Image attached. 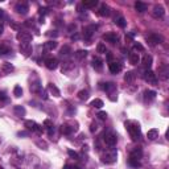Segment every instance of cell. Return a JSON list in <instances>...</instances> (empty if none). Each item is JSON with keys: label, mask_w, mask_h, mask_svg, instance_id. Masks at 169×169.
Returning a JSON list of instances; mask_svg holds the SVG:
<instances>
[{"label": "cell", "mask_w": 169, "mask_h": 169, "mask_svg": "<svg viewBox=\"0 0 169 169\" xmlns=\"http://www.w3.org/2000/svg\"><path fill=\"white\" fill-rule=\"evenodd\" d=\"M124 125H125V130H127L128 134H130L131 139L134 141H136L137 139L140 137V135H141V127H140V124H139L136 120H127L124 123Z\"/></svg>", "instance_id": "1"}, {"label": "cell", "mask_w": 169, "mask_h": 169, "mask_svg": "<svg viewBox=\"0 0 169 169\" xmlns=\"http://www.w3.org/2000/svg\"><path fill=\"white\" fill-rule=\"evenodd\" d=\"M118 158V151L116 149H108L102 155V163L104 164H114Z\"/></svg>", "instance_id": "2"}, {"label": "cell", "mask_w": 169, "mask_h": 169, "mask_svg": "<svg viewBox=\"0 0 169 169\" xmlns=\"http://www.w3.org/2000/svg\"><path fill=\"white\" fill-rule=\"evenodd\" d=\"M78 131V124L77 123H65L61 125V132L64 135H71L73 132H77Z\"/></svg>", "instance_id": "3"}, {"label": "cell", "mask_w": 169, "mask_h": 169, "mask_svg": "<svg viewBox=\"0 0 169 169\" xmlns=\"http://www.w3.org/2000/svg\"><path fill=\"white\" fill-rule=\"evenodd\" d=\"M24 125L26 127V130H29V131H32V132H37V134H41V132H42L41 125H38L35 120H25Z\"/></svg>", "instance_id": "4"}, {"label": "cell", "mask_w": 169, "mask_h": 169, "mask_svg": "<svg viewBox=\"0 0 169 169\" xmlns=\"http://www.w3.org/2000/svg\"><path fill=\"white\" fill-rule=\"evenodd\" d=\"M97 28H98V25H89V26H85L83 28V38L86 40V41H90V38H91V36L94 35V32L97 31Z\"/></svg>", "instance_id": "5"}, {"label": "cell", "mask_w": 169, "mask_h": 169, "mask_svg": "<svg viewBox=\"0 0 169 169\" xmlns=\"http://www.w3.org/2000/svg\"><path fill=\"white\" fill-rule=\"evenodd\" d=\"M143 78H144V81L145 82H148V83H151V85H156L157 83V77H156V74H155L152 70H147L143 74Z\"/></svg>", "instance_id": "6"}, {"label": "cell", "mask_w": 169, "mask_h": 169, "mask_svg": "<svg viewBox=\"0 0 169 169\" xmlns=\"http://www.w3.org/2000/svg\"><path fill=\"white\" fill-rule=\"evenodd\" d=\"M118 141V137L115 134H112V132H107V134L104 135V143L108 145V147H114L115 144H116Z\"/></svg>", "instance_id": "7"}, {"label": "cell", "mask_w": 169, "mask_h": 169, "mask_svg": "<svg viewBox=\"0 0 169 169\" xmlns=\"http://www.w3.org/2000/svg\"><path fill=\"white\" fill-rule=\"evenodd\" d=\"M20 52H21L25 56V57L31 56V53H32V45H31V42H21V44H20Z\"/></svg>", "instance_id": "8"}, {"label": "cell", "mask_w": 169, "mask_h": 169, "mask_svg": "<svg viewBox=\"0 0 169 169\" xmlns=\"http://www.w3.org/2000/svg\"><path fill=\"white\" fill-rule=\"evenodd\" d=\"M15 11L19 13V15H26L29 11V7L26 3H17L15 7Z\"/></svg>", "instance_id": "9"}, {"label": "cell", "mask_w": 169, "mask_h": 169, "mask_svg": "<svg viewBox=\"0 0 169 169\" xmlns=\"http://www.w3.org/2000/svg\"><path fill=\"white\" fill-rule=\"evenodd\" d=\"M16 38L21 42H31L32 41V35L28 32H19L16 35Z\"/></svg>", "instance_id": "10"}, {"label": "cell", "mask_w": 169, "mask_h": 169, "mask_svg": "<svg viewBox=\"0 0 169 169\" xmlns=\"http://www.w3.org/2000/svg\"><path fill=\"white\" fill-rule=\"evenodd\" d=\"M45 66L49 69V70H54V69H57V66H58V59L54 58V57L46 58L45 59Z\"/></svg>", "instance_id": "11"}, {"label": "cell", "mask_w": 169, "mask_h": 169, "mask_svg": "<svg viewBox=\"0 0 169 169\" xmlns=\"http://www.w3.org/2000/svg\"><path fill=\"white\" fill-rule=\"evenodd\" d=\"M152 15H153L155 19H161L165 15V9L163 5H155L153 11H152Z\"/></svg>", "instance_id": "12"}, {"label": "cell", "mask_w": 169, "mask_h": 169, "mask_svg": "<svg viewBox=\"0 0 169 169\" xmlns=\"http://www.w3.org/2000/svg\"><path fill=\"white\" fill-rule=\"evenodd\" d=\"M103 40H106L107 42H111V44H116L118 42V35L116 33H114V32H108V33H106V35H103Z\"/></svg>", "instance_id": "13"}, {"label": "cell", "mask_w": 169, "mask_h": 169, "mask_svg": "<svg viewBox=\"0 0 169 169\" xmlns=\"http://www.w3.org/2000/svg\"><path fill=\"white\" fill-rule=\"evenodd\" d=\"M108 69H110V71L112 74H118V73L122 70V64H119L116 61H111L110 64H108Z\"/></svg>", "instance_id": "14"}, {"label": "cell", "mask_w": 169, "mask_h": 169, "mask_svg": "<svg viewBox=\"0 0 169 169\" xmlns=\"http://www.w3.org/2000/svg\"><path fill=\"white\" fill-rule=\"evenodd\" d=\"M148 42H149L151 45H157V44H161V41H163V38H161V36L158 35H155V33H152L147 37Z\"/></svg>", "instance_id": "15"}, {"label": "cell", "mask_w": 169, "mask_h": 169, "mask_svg": "<svg viewBox=\"0 0 169 169\" xmlns=\"http://www.w3.org/2000/svg\"><path fill=\"white\" fill-rule=\"evenodd\" d=\"M99 16H103V17H107V16L111 15V8L107 4H101V8L98 11Z\"/></svg>", "instance_id": "16"}, {"label": "cell", "mask_w": 169, "mask_h": 169, "mask_svg": "<svg viewBox=\"0 0 169 169\" xmlns=\"http://www.w3.org/2000/svg\"><path fill=\"white\" fill-rule=\"evenodd\" d=\"M103 86H102V89H103V90L106 91V92H111L112 91H115L116 90V85L114 83V82H106V83H102Z\"/></svg>", "instance_id": "17"}, {"label": "cell", "mask_w": 169, "mask_h": 169, "mask_svg": "<svg viewBox=\"0 0 169 169\" xmlns=\"http://www.w3.org/2000/svg\"><path fill=\"white\" fill-rule=\"evenodd\" d=\"M92 68L97 71H101L103 69V61L99 57H94V59H92Z\"/></svg>", "instance_id": "18"}, {"label": "cell", "mask_w": 169, "mask_h": 169, "mask_svg": "<svg viewBox=\"0 0 169 169\" xmlns=\"http://www.w3.org/2000/svg\"><path fill=\"white\" fill-rule=\"evenodd\" d=\"M15 70V68H13L12 64H8V62H5V64L2 65V68H0V71L4 73V74H11V73Z\"/></svg>", "instance_id": "19"}, {"label": "cell", "mask_w": 169, "mask_h": 169, "mask_svg": "<svg viewBox=\"0 0 169 169\" xmlns=\"http://www.w3.org/2000/svg\"><path fill=\"white\" fill-rule=\"evenodd\" d=\"M156 91L153 90H145L144 91V101L145 102H152L155 98H156Z\"/></svg>", "instance_id": "20"}, {"label": "cell", "mask_w": 169, "mask_h": 169, "mask_svg": "<svg viewBox=\"0 0 169 169\" xmlns=\"http://www.w3.org/2000/svg\"><path fill=\"white\" fill-rule=\"evenodd\" d=\"M57 46H58V42L56 41V40H50V41H46L45 42L44 48L46 49V50H54Z\"/></svg>", "instance_id": "21"}, {"label": "cell", "mask_w": 169, "mask_h": 169, "mask_svg": "<svg viewBox=\"0 0 169 169\" xmlns=\"http://www.w3.org/2000/svg\"><path fill=\"white\" fill-rule=\"evenodd\" d=\"M13 112H15V115L16 116H19V118H23L25 115V108L23 107V106H15L13 107Z\"/></svg>", "instance_id": "22"}, {"label": "cell", "mask_w": 169, "mask_h": 169, "mask_svg": "<svg viewBox=\"0 0 169 169\" xmlns=\"http://www.w3.org/2000/svg\"><path fill=\"white\" fill-rule=\"evenodd\" d=\"M152 61H153V59H152V56H144L143 57V59H141V62H143V66L145 69H148V70H149V68L152 66Z\"/></svg>", "instance_id": "23"}, {"label": "cell", "mask_w": 169, "mask_h": 169, "mask_svg": "<svg viewBox=\"0 0 169 169\" xmlns=\"http://www.w3.org/2000/svg\"><path fill=\"white\" fill-rule=\"evenodd\" d=\"M114 23L118 26H120V28H125V25H127V21H125V19L123 16H116V17L114 19Z\"/></svg>", "instance_id": "24"}, {"label": "cell", "mask_w": 169, "mask_h": 169, "mask_svg": "<svg viewBox=\"0 0 169 169\" xmlns=\"http://www.w3.org/2000/svg\"><path fill=\"white\" fill-rule=\"evenodd\" d=\"M147 137L149 139V140H156V139L158 137V130L157 128H152V130H149L147 132Z\"/></svg>", "instance_id": "25"}, {"label": "cell", "mask_w": 169, "mask_h": 169, "mask_svg": "<svg viewBox=\"0 0 169 169\" xmlns=\"http://www.w3.org/2000/svg\"><path fill=\"white\" fill-rule=\"evenodd\" d=\"M135 9H136L137 12H140V13H143L147 11V4L143 2H136L135 3Z\"/></svg>", "instance_id": "26"}, {"label": "cell", "mask_w": 169, "mask_h": 169, "mask_svg": "<svg viewBox=\"0 0 169 169\" xmlns=\"http://www.w3.org/2000/svg\"><path fill=\"white\" fill-rule=\"evenodd\" d=\"M48 90L50 91V94H53L54 97H59V95H61V92H59L58 87L56 85H53V83H49L48 85Z\"/></svg>", "instance_id": "27"}, {"label": "cell", "mask_w": 169, "mask_h": 169, "mask_svg": "<svg viewBox=\"0 0 169 169\" xmlns=\"http://www.w3.org/2000/svg\"><path fill=\"white\" fill-rule=\"evenodd\" d=\"M141 156H143V152H141L140 148H135V149L131 152V155H130V157L136 158V160H140Z\"/></svg>", "instance_id": "28"}, {"label": "cell", "mask_w": 169, "mask_h": 169, "mask_svg": "<svg viewBox=\"0 0 169 169\" xmlns=\"http://www.w3.org/2000/svg\"><path fill=\"white\" fill-rule=\"evenodd\" d=\"M135 78H136V74H135L134 71H127V73H125V75H124V81L127 82V83L134 82Z\"/></svg>", "instance_id": "29"}, {"label": "cell", "mask_w": 169, "mask_h": 169, "mask_svg": "<svg viewBox=\"0 0 169 169\" xmlns=\"http://www.w3.org/2000/svg\"><path fill=\"white\" fill-rule=\"evenodd\" d=\"M8 53H12V49L7 44H0V56H5Z\"/></svg>", "instance_id": "30"}, {"label": "cell", "mask_w": 169, "mask_h": 169, "mask_svg": "<svg viewBox=\"0 0 169 169\" xmlns=\"http://www.w3.org/2000/svg\"><path fill=\"white\" fill-rule=\"evenodd\" d=\"M82 5L85 8H94L95 5H98V2L97 0H83L82 2Z\"/></svg>", "instance_id": "31"}, {"label": "cell", "mask_w": 169, "mask_h": 169, "mask_svg": "<svg viewBox=\"0 0 169 169\" xmlns=\"http://www.w3.org/2000/svg\"><path fill=\"white\" fill-rule=\"evenodd\" d=\"M158 75H160L161 79H167L168 78V69H167V66H160V68H158Z\"/></svg>", "instance_id": "32"}, {"label": "cell", "mask_w": 169, "mask_h": 169, "mask_svg": "<svg viewBox=\"0 0 169 169\" xmlns=\"http://www.w3.org/2000/svg\"><path fill=\"white\" fill-rule=\"evenodd\" d=\"M128 58H130V62L132 65H137L139 61H140V57H139L137 53H131V54L128 56Z\"/></svg>", "instance_id": "33"}, {"label": "cell", "mask_w": 169, "mask_h": 169, "mask_svg": "<svg viewBox=\"0 0 169 169\" xmlns=\"http://www.w3.org/2000/svg\"><path fill=\"white\" fill-rule=\"evenodd\" d=\"M31 91H32V92H38V91H41V85H40L38 79H36V82H32V83H31Z\"/></svg>", "instance_id": "34"}, {"label": "cell", "mask_w": 169, "mask_h": 169, "mask_svg": "<svg viewBox=\"0 0 169 169\" xmlns=\"http://www.w3.org/2000/svg\"><path fill=\"white\" fill-rule=\"evenodd\" d=\"M13 95H15L16 98H20L23 95V89H21V86H19V85H16L15 86V89H13Z\"/></svg>", "instance_id": "35"}, {"label": "cell", "mask_w": 169, "mask_h": 169, "mask_svg": "<svg viewBox=\"0 0 169 169\" xmlns=\"http://www.w3.org/2000/svg\"><path fill=\"white\" fill-rule=\"evenodd\" d=\"M91 106L95 108H102L103 107V101H102V99H94V101L91 102Z\"/></svg>", "instance_id": "36"}, {"label": "cell", "mask_w": 169, "mask_h": 169, "mask_svg": "<svg viewBox=\"0 0 169 169\" xmlns=\"http://www.w3.org/2000/svg\"><path fill=\"white\" fill-rule=\"evenodd\" d=\"M97 52L99 54H104V53H107V49H106V45L102 44V42H99L97 45Z\"/></svg>", "instance_id": "37"}, {"label": "cell", "mask_w": 169, "mask_h": 169, "mask_svg": "<svg viewBox=\"0 0 169 169\" xmlns=\"http://www.w3.org/2000/svg\"><path fill=\"white\" fill-rule=\"evenodd\" d=\"M78 98L81 99V101H86V99H89V91L87 90H81L78 92Z\"/></svg>", "instance_id": "38"}, {"label": "cell", "mask_w": 169, "mask_h": 169, "mask_svg": "<svg viewBox=\"0 0 169 169\" xmlns=\"http://www.w3.org/2000/svg\"><path fill=\"white\" fill-rule=\"evenodd\" d=\"M86 56H87V50H78L75 53V57L78 59H83V58H86Z\"/></svg>", "instance_id": "39"}, {"label": "cell", "mask_w": 169, "mask_h": 169, "mask_svg": "<svg viewBox=\"0 0 169 169\" xmlns=\"http://www.w3.org/2000/svg\"><path fill=\"white\" fill-rule=\"evenodd\" d=\"M128 164H130L131 167H134V168L140 167V163H139V160H136V158H132V157L128 158Z\"/></svg>", "instance_id": "40"}, {"label": "cell", "mask_w": 169, "mask_h": 169, "mask_svg": "<svg viewBox=\"0 0 169 169\" xmlns=\"http://www.w3.org/2000/svg\"><path fill=\"white\" fill-rule=\"evenodd\" d=\"M8 102V97L5 95V92H0V107H3V104Z\"/></svg>", "instance_id": "41"}, {"label": "cell", "mask_w": 169, "mask_h": 169, "mask_svg": "<svg viewBox=\"0 0 169 169\" xmlns=\"http://www.w3.org/2000/svg\"><path fill=\"white\" fill-rule=\"evenodd\" d=\"M68 153H69V156H70L71 158H74V160H79V155L77 153V152H74L73 149H69Z\"/></svg>", "instance_id": "42"}, {"label": "cell", "mask_w": 169, "mask_h": 169, "mask_svg": "<svg viewBox=\"0 0 169 169\" xmlns=\"http://www.w3.org/2000/svg\"><path fill=\"white\" fill-rule=\"evenodd\" d=\"M69 53H71V49H70V46H68V45H65V46H64V48H62V49H61V54H62V56H64V54H65V56H68V54H69Z\"/></svg>", "instance_id": "43"}, {"label": "cell", "mask_w": 169, "mask_h": 169, "mask_svg": "<svg viewBox=\"0 0 169 169\" xmlns=\"http://www.w3.org/2000/svg\"><path fill=\"white\" fill-rule=\"evenodd\" d=\"M98 118L101 119V120H106L107 119V112H104V111H101L98 114Z\"/></svg>", "instance_id": "44"}, {"label": "cell", "mask_w": 169, "mask_h": 169, "mask_svg": "<svg viewBox=\"0 0 169 169\" xmlns=\"http://www.w3.org/2000/svg\"><path fill=\"white\" fill-rule=\"evenodd\" d=\"M134 49H135V50H139V52H143V50H144V46L137 42V44L134 45Z\"/></svg>", "instance_id": "45"}, {"label": "cell", "mask_w": 169, "mask_h": 169, "mask_svg": "<svg viewBox=\"0 0 169 169\" xmlns=\"http://www.w3.org/2000/svg\"><path fill=\"white\" fill-rule=\"evenodd\" d=\"M44 125L46 128H50V127H53V123L49 120V119H46V120H44Z\"/></svg>", "instance_id": "46"}, {"label": "cell", "mask_w": 169, "mask_h": 169, "mask_svg": "<svg viewBox=\"0 0 169 169\" xmlns=\"http://www.w3.org/2000/svg\"><path fill=\"white\" fill-rule=\"evenodd\" d=\"M37 145H40V147H44V149H46V143H44V141H37Z\"/></svg>", "instance_id": "47"}, {"label": "cell", "mask_w": 169, "mask_h": 169, "mask_svg": "<svg viewBox=\"0 0 169 169\" xmlns=\"http://www.w3.org/2000/svg\"><path fill=\"white\" fill-rule=\"evenodd\" d=\"M90 131H91V132H95V131H97V124H95V123H91Z\"/></svg>", "instance_id": "48"}, {"label": "cell", "mask_w": 169, "mask_h": 169, "mask_svg": "<svg viewBox=\"0 0 169 169\" xmlns=\"http://www.w3.org/2000/svg\"><path fill=\"white\" fill-rule=\"evenodd\" d=\"M46 13H48L46 8H40V15H46Z\"/></svg>", "instance_id": "49"}, {"label": "cell", "mask_w": 169, "mask_h": 169, "mask_svg": "<svg viewBox=\"0 0 169 169\" xmlns=\"http://www.w3.org/2000/svg\"><path fill=\"white\" fill-rule=\"evenodd\" d=\"M4 16H5L4 9H2V8H0V20H2V19H4Z\"/></svg>", "instance_id": "50"}, {"label": "cell", "mask_w": 169, "mask_h": 169, "mask_svg": "<svg viewBox=\"0 0 169 169\" xmlns=\"http://www.w3.org/2000/svg\"><path fill=\"white\" fill-rule=\"evenodd\" d=\"M106 54H107V61L111 62L112 61V54H111V53H106Z\"/></svg>", "instance_id": "51"}, {"label": "cell", "mask_w": 169, "mask_h": 169, "mask_svg": "<svg viewBox=\"0 0 169 169\" xmlns=\"http://www.w3.org/2000/svg\"><path fill=\"white\" fill-rule=\"evenodd\" d=\"M3 32H4V25H3L2 23H0V35H2Z\"/></svg>", "instance_id": "52"}, {"label": "cell", "mask_w": 169, "mask_h": 169, "mask_svg": "<svg viewBox=\"0 0 169 169\" xmlns=\"http://www.w3.org/2000/svg\"><path fill=\"white\" fill-rule=\"evenodd\" d=\"M78 38H79L78 35H73V36H71V40H78Z\"/></svg>", "instance_id": "53"}, {"label": "cell", "mask_w": 169, "mask_h": 169, "mask_svg": "<svg viewBox=\"0 0 169 169\" xmlns=\"http://www.w3.org/2000/svg\"><path fill=\"white\" fill-rule=\"evenodd\" d=\"M71 169H82V168L78 167V165H74V167H71Z\"/></svg>", "instance_id": "54"}, {"label": "cell", "mask_w": 169, "mask_h": 169, "mask_svg": "<svg viewBox=\"0 0 169 169\" xmlns=\"http://www.w3.org/2000/svg\"><path fill=\"white\" fill-rule=\"evenodd\" d=\"M25 132H19V136H25Z\"/></svg>", "instance_id": "55"}, {"label": "cell", "mask_w": 169, "mask_h": 169, "mask_svg": "<svg viewBox=\"0 0 169 169\" xmlns=\"http://www.w3.org/2000/svg\"><path fill=\"white\" fill-rule=\"evenodd\" d=\"M64 169H71V167H70V165H68V164H66L65 167H64Z\"/></svg>", "instance_id": "56"}, {"label": "cell", "mask_w": 169, "mask_h": 169, "mask_svg": "<svg viewBox=\"0 0 169 169\" xmlns=\"http://www.w3.org/2000/svg\"><path fill=\"white\" fill-rule=\"evenodd\" d=\"M0 169H4V168H3V167H0Z\"/></svg>", "instance_id": "57"}]
</instances>
